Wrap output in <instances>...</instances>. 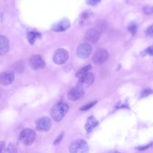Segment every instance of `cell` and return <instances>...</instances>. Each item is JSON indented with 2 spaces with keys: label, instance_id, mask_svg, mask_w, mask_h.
<instances>
[{
  "label": "cell",
  "instance_id": "cell-29",
  "mask_svg": "<svg viewBox=\"0 0 153 153\" xmlns=\"http://www.w3.org/2000/svg\"><path fill=\"white\" fill-rule=\"evenodd\" d=\"M152 145V143H149L148 145H145V146H140V147H138L137 148V149L138 150H145V149H148V148H149L150 146H151V145Z\"/></svg>",
  "mask_w": 153,
  "mask_h": 153
},
{
  "label": "cell",
  "instance_id": "cell-20",
  "mask_svg": "<svg viewBox=\"0 0 153 153\" xmlns=\"http://www.w3.org/2000/svg\"><path fill=\"white\" fill-rule=\"evenodd\" d=\"M97 103L96 101H94V102H90L84 106H82L81 108H80V110L81 111H87L89 109H90L91 108H92L96 103Z\"/></svg>",
  "mask_w": 153,
  "mask_h": 153
},
{
  "label": "cell",
  "instance_id": "cell-5",
  "mask_svg": "<svg viewBox=\"0 0 153 153\" xmlns=\"http://www.w3.org/2000/svg\"><path fill=\"white\" fill-rule=\"evenodd\" d=\"M109 57L108 51L104 48H100L97 50L92 58L93 62L96 65H100L105 62Z\"/></svg>",
  "mask_w": 153,
  "mask_h": 153
},
{
  "label": "cell",
  "instance_id": "cell-6",
  "mask_svg": "<svg viewBox=\"0 0 153 153\" xmlns=\"http://www.w3.org/2000/svg\"><path fill=\"white\" fill-rule=\"evenodd\" d=\"M51 121L48 117H41L36 121V129L39 131H48L51 128Z\"/></svg>",
  "mask_w": 153,
  "mask_h": 153
},
{
  "label": "cell",
  "instance_id": "cell-11",
  "mask_svg": "<svg viewBox=\"0 0 153 153\" xmlns=\"http://www.w3.org/2000/svg\"><path fill=\"white\" fill-rule=\"evenodd\" d=\"M14 79V73L12 71H4L0 74V83L4 85L11 84Z\"/></svg>",
  "mask_w": 153,
  "mask_h": 153
},
{
  "label": "cell",
  "instance_id": "cell-1",
  "mask_svg": "<svg viewBox=\"0 0 153 153\" xmlns=\"http://www.w3.org/2000/svg\"><path fill=\"white\" fill-rule=\"evenodd\" d=\"M68 109L69 107L66 103L59 102L54 105L51 108V117L56 121H60L68 112Z\"/></svg>",
  "mask_w": 153,
  "mask_h": 153
},
{
  "label": "cell",
  "instance_id": "cell-25",
  "mask_svg": "<svg viewBox=\"0 0 153 153\" xmlns=\"http://www.w3.org/2000/svg\"><path fill=\"white\" fill-rule=\"evenodd\" d=\"M146 53L151 56H153V45L150 46L149 47H148L146 50H145Z\"/></svg>",
  "mask_w": 153,
  "mask_h": 153
},
{
  "label": "cell",
  "instance_id": "cell-9",
  "mask_svg": "<svg viewBox=\"0 0 153 153\" xmlns=\"http://www.w3.org/2000/svg\"><path fill=\"white\" fill-rule=\"evenodd\" d=\"M94 75L91 72H88L86 74L84 75L81 77L79 78V80L78 82V86L82 88L88 87L91 85L94 82Z\"/></svg>",
  "mask_w": 153,
  "mask_h": 153
},
{
  "label": "cell",
  "instance_id": "cell-18",
  "mask_svg": "<svg viewBox=\"0 0 153 153\" xmlns=\"http://www.w3.org/2000/svg\"><path fill=\"white\" fill-rule=\"evenodd\" d=\"M7 153H18L16 146L12 143H10L7 148Z\"/></svg>",
  "mask_w": 153,
  "mask_h": 153
},
{
  "label": "cell",
  "instance_id": "cell-23",
  "mask_svg": "<svg viewBox=\"0 0 153 153\" xmlns=\"http://www.w3.org/2000/svg\"><path fill=\"white\" fill-rule=\"evenodd\" d=\"M102 0H87V3L88 5L94 6L98 4Z\"/></svg>",
  "mask_w": 153,
  "mask_h": 153
},
{
  "label": "cell",
  "instance_id": "cell-15",
  "mask_svg": "<svg viewBox=\"0 0 153 153\" xmlns=\"http://www.w3.org/2000/svg\"><path fill=\"white\" fill-rule=\"evenodd\" d=\"M98 121L95 119V118L93 116L89 117L87 119L86 124L85 126L87 132L88 133H90L92 131V130L98 125Z\"/></svg>",
  "mask_w": 153,
  "mask_h": 153
},
{
  "label": "cell",
  "instance_id": "cell-30",
  "mask_svg": "<svg viewBox=\"0 0 153 153\" xmlns=\"http://www.w3.org/2000/svg\"><path fill=\"white\" fill-rule=\"evenodd\" d=\"M106 153H120L118 151H109L108 152H106Z\"/></svg>",
  "mask_w": 153,
  "mask_h": 153
},
{
  "label": "cell",
  "instance_id": "cell-3",
  "mask_svg": "<svg viewBox=\"0 0 153 153\" xmlns=\"http://www.w3.org/2000/svg\"><path fill=\"white\" fill-rule=\"evenodd\" d=\"M69 151L71 153H88L89 148L85 140L78 139L71 145Z\"/></svg>",
  "mask_w": 153,
  "mask_h": 153
},
{
  "label": "cell",
  "instance_id": "cell-13",
  "mask_svg": "<svg viewBox=\"0 0 153 153\" xmlns=\"http://www.w3.org/2000/svg\"><path fill=\"white\" fill-rule=\"evenodd\" d=\"M70 26V22L68 19H63L56 23L53 27L52 30L55 32H63L68 29Z\"/></svg>",
  "mask_w": 153,
  "mask_h": 153
},
{
  "label": "cell",
  "instance_id": "cell-10",
  "mask_svg": "<svg viewBox=\"0 0 153 153\" xmlns=\"http://www.w3.org/2000/svg\"><path fill=\"white\" fill-rule=\"evenodd\" d=\"M84 94V89L79 86L71 88L68 93V97L69 100L72 101H75L81 97H82Z\"/></svg>",
  "mask_w": 153,
  "mask_h": 153
},
{
  "label": "cell",
  "instance_id": "cell-22",
  "mask_svg": "<svg viewBox=\"0 0 153 153\" xmlns=\"http://www.w3.org/2000/svg\"><path fill=\"white\" fill-rule=\"evenodd\" d=\"M146 33L148 36L151 37H153V25L149 26L147 29H146Z\"/></svg>",
  "mask_w": 153,
  "mask_h": 153
},
{
  "label": "cell",
  "instance_id": "cell-4",
  "mask_svg": "<svg viewBox=\"0 0 153 153\" xmlns=\"http://www.w3.org/2000/svg\"><path fill=\"white\" fill-rule=\"evenodd\" d=\"M69 58L68 51L64 48L57 49L53 55V61L57 65L65 63Z\"/></svg>",
  "mask_w": 153,
  "mask_h": 153
},
{
  "label": "cell",
  "instance_id": "cell-24",
  "mask_svg": "<svg viewBox=\"0 0 153 153\" xmlns=\"http://www.w3.org/2000/svg\"><path fill=\"white\" fill-rule=\"evenodd\" d=\"M63 133H61V134L56 139V140H54L53 144H54V145H57V144H59V143H60V142L61 141L62 139L63 138Z\"/></svg>",
  "mask_w": 153,
  "mask_h": 153
},
{
  "label": "cell",
  "instance_id": "cell-7",
  "mask_svg": "<svg viewBox=\"0 0 153 153\" xmlns=\"http://www.w3.org/2000/svg\"><path fill=\"white\" fill-rule=\"evenodd\" d=\"M92 51V47L88 43H82L77 48L76 54L81 59L88 58Z\"/></svg>",
  "mask_w": 153,
  "mask_h": 153
},
{
  "label": "cell",
  "instance_id": "cell-8",
  "mask_svg": "<svg viewBox=\"0 0 153 153\" xmlns=\"http://www.w3.org/2000/svg\"><path fill=\"white\" fill-rule=\"evenodd\" d=\"M29 65L33 70H38L44 68L45 63L42 57L39 54H35L31 56L29 59Z\"/></svg>",
  "mask_w": 153,
  "mask_h": 153
},
{
  "label": "cell",
  "instance_id": "cell-26",
  "mask_svg": "<svg viewBox=\"0 0 153 153\" xmlns=\"http://www.w3.org/2000/svg\"><path fill=\"white\" fill-rule=\"evenodd\" d=\"M151 93H152V91L151 90H149V89H145V90H143V91L142 92V96L143 97L147 96L148 95H149Z\"/></svg>",
  "mask_w": 153,
  "mask_h": 153
},
{
  "label": "cell",
  "instance_id": "cell-16",
  "mask_svg": "<svg viewBox=\"0 0 153 153\" xmlns=\"http://www.w3.org/2000/svg\"><path fill=\"white\" fill-rule=\"evenodd\" d=\"M41 35L39 33H38L36 32L31 31L27 33V38L30 44H33L36 41V39L39 37H41Z\"/></svg>",
  "mask_w": 153,
  "mask_h": 153
},
{
  "label": "cell",
  "instance_id": "cell-12",
  "mask_svg": "<svg viewBox=\"0 0 153 153\" xmlns=\"http://www.w3.org/2000/svg\"><path fill=\"white\" fill-rule=\"evenodd\" d=\"M100 36V32L96 29L90 28L88 29L85 34V39L90 42H97Z\"/></svg>",
  "mask_w": 153,
  "mask_h": 153
},
{
  "label": "cell",
  "instance_id": "cell-21",
  "mask_svg": "<svg viewBox=\"0 0 153 153\" xmlns=\"http://www.w3.org/2000/svg\"><path fill=\"white\" fill-rule=\"evenodd\" d=\"M143 11L146 14H150L153 13V6L146 5L143 8Z\"/></svg>",
  "mask_w": 153,
  "mask_h": 153
},
{
  "label": "cell",
  "instance_id": "cell-19",
  "mask_svg": "<svg viewBox=\"0 0 153 153\" xmlns=\"http://www.w3.org/2000/svg\"><path fill=\"white\" fill-rule=\"evenodd\" d=\"M128 30L133 35H134L137 31L136 25L134 23H130L128 26Z\"/></svg>",
  "mask_w": 153,
  "mask_h": 153
},
{
  "label": "cell",
  "instance_id": "cell-28",
  "mask_svg": "<svg viewBox=\"0 0 153 153\" xmlns=\"http://www.w3.org/2000/svg\"><path fill=\"white\" fill-rule=\"evenodd\" d=\"M88 16H89V14L87 13H84L82 14L81 17V22H84L85 21V20H87V19H88Z\"/></svg>",
  "mask_w": 153,
  "mask_h": 153
},
{
  "label": "cell",
  "instance_id": "cell-2",
  "mask_svg": "<svg viewBox=\"0 0 153 153\" xmlns=\"http://www.w3.org/2000/svg\"><path fill=\"white\" fill-rule=\"evenodd\" d=\"M36 138V133L31 128H25L23 130L19 136L20 142L25 145L29 146L32 145Z\"/></svg>",
  "mask_w": 153,
  "mask_h": 153
},
{
  "label": "cell",
  "instance_id": "cell-27",
  "mask_svg": "<svg viewBox=\"0 0 153 153\" xmlns=\"http://www.w3.org/2000/svg\"><path fill=\"white\" fill-rule=\"evenodd\" d=\"M5 142L4 141H0V153H3L5 149Z\"/></svg>",
  "mask_w": 153,
  "mask_h": 153
},
{
  "label": "cell",
  "instance_id": "cell-14",
  "mask_svg": "<svg viewBox=\"0 0 153 153\" xmlns=\"http://www.w3.org/2000/svg\"><path fill=\"white\" fill-rule=\"evenodd\" d=\"M10 50V43L8 38L0 35V56L5 55Z\"/></svg>",
  "mask_w": 153,
  "mask_h": 153
},
{
  "label": "cell",
  "instance_id": "cell-17",
  "mask_svg": "<svg viewBox=\"0 0 153 153\" xmlns=\"http://www.w3.org/2000/svg\"><path fill=\"white\" fill-rule=\"evenodd\" d=\"M91 66L90 65H88L84 68H82L81 69H79L76 73V76L78 77V78L83 76L84 75L86 74L88 72L89 70L91 69Z\"/></svg>",
  "mask_w": 153,
  "mask_h": 153
}]
</instances>
